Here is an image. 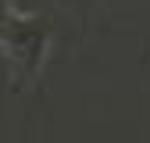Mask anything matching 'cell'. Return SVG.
<instances>
[{
  "instance_id": "7a4b0ae2",
  "label": "cell",
  "mask_w": 150,
  "mask_h": 143,
  "mask_svg": "<svg viewBox=\"0 0 150 143\" xmlns=\"http://www.w3.org/2000/svg\"><path fill=\"white\" fill-rule=\"evenodd\" d=\"M14 7H11V0H0V29H4V22H7V14H11Z\"/></svg>"
},
{
  "instance_id": "6da1fadb",
  "label": "cell",
  "mask_w": 150,
  "mask_h": 143,
  "mask_svg": "<svg viewBox=\"0 0 150 143\" xmlns=\"http://www.w3.org/2000/svg\"><path fill=\"white\" fill-rule=\"evenodd\" d=\"M0 47H4L14 64H18V75L32 79L40 72L43 57H47V47H50V22L40 14H18L11 11L4 29H0Z\"/></svg>"
}]
</instances>
